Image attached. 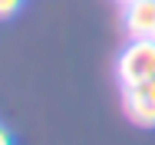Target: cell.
Returning a JSON list of instances; mask_svg holds the SVG:
<instances>
[{"label": "cell", "mask_w": 155, "mask_h": 145, "mask_svg": "<svg viewBox=\"0 0 155 145\" xmlns=\"http://www.w3.org/2000/svg\"><path fill=\"white\" fill-rule=\"evenodd\" d=\"M122 109L142 129H155V79L135 83L122 89Z\"/></svg>", "instance_id": "7a4b0ae2"}, {"label": "cell", "mask_w": 155, "mask_h": 145, "mask_svg": "<svg viewBox=\"0 0 155 145\" xmlns=\"http://www.w3.org/2000/svg\"><path fill=\"white\" fill-rule=\"evenodd\" d=\"M116 79L119 89L155 79V40H129L116 59Z\"/></svg>", "instance_id": "6da1fadb"}, {"label": "cell", "mask_w": 155, "mask_h": 145, "mask_svg": "<svg viewBox=\"0 0 155 145\" xmlns=\"http://www.w3.org/2000/svg\"><path fill=\"white\" fill-rule=\"evenodd\" d=\"M0 145H13V139H10V132L0 125Z\"/></svg>", "instance_id": "5b68a950"}, {"label": "cell", "mask_w": 155, "mask_h": 145, "mask_svg": "<svg viewBox=\"0 0 155 145\" xmlns=\"http://www.w3.org/2000/svg\"><path fill=\"white\" fill-rule=\"evenodd\" d=\"M20 3H23V0H0V20H3V17H13V13L20 10Z\"/></svg>", "instance_id": "277c9868"}, {"label": "cell", "mask_w": 155, "mask_h": 145, "mask_svg": "<svg viewBox=\"0 0 155 145\" xmlns=\"http://www.w3.org/2000/svg\"><path fill=\"white\" fill-rule=\"evenodd\" d=\"M122 27L129 40H155V0H125Z\"/></svg>", "instance_id": "3957f363"}, {"label": "cell", "mask_w": 155, "mask_h": 145, "mask_svg": "<svg viewBox=\"0 0 155 145\" xmlns=\"http://www.w3.org/2000/svg\"><path fill=\"white\" fill-rule=\"evenodd\" d=\"M119 3H125V0H119Z\"/></svg>", "instance_id": "8992f818"}]
</instances>
